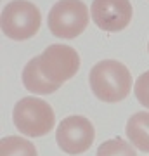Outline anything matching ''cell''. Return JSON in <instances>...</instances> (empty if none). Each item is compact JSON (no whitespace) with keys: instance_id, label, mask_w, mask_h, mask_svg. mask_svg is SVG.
<instances>
[{"instance_id":"obj_10","label":"cell","mask_w":149,"mask_h":156,"mask_svg":"<svg viewBox=\"0 0 149 156\" xmlns=\"http://www.w3.org/2000/svg\"><path fill=\"white\" fill-rule=\"evenodd\" d=\"M0 156H38V153L30 140L9 135L0 140Z\"/></svg>"},{"instance_id":"obj_4","label":"cell","mask_w":149,"mask_h":156,"mask_svg":"<svg viewBox=\"0 0 149 156\" xmlns=\"http://www.w3.org/2000/svg\"><path fill=\"white\" fill-rule=\"evenodd\" d=\"M47 23L57 38H76L88 24V9L82 0H59L49 11Z\"/></svg>"},{"instance_id":"obj_2","label":"cell","mask_w":149,"mask_h":156,"mask_svg":"<svg viewBox=\"0 0 149 156\" xmlns=\"http://www.w3.org/2000/svg\"><path fill=\"white\" fill-rule=\"evenodd\" d=\"M16 128L28 137L47 135L55 125L54 109L38 97H23L12 109Z\"/></svg>"},{"instance_id":"obj_5","label":"cell","mask_w":149,"mask_h":156,"mask_svg":"<svg viewBox=\"0 0 149 156\" xmlns=\"http://www.w3.org/2000/svg\"><path fill=\"white\" fill-rule=\"evenodd\" d=\"M38 66L50 83L62 85L80 69V56L69 45L54 44L38 56Z\"/></svg>"},{"instance_id":"obj_11","label":"cell","mask_w":149,"mask_h":156,"mask_svg":"<svg viewBox=\"0 0 149 156\" xmlns=\"http://www.w3.org/2000/svg\"><path fill=\"white\" fill-rule=\"evenodd\" d=\"M97 156H137V151L125 139L116 137V139H109L102 142L97 147Z\"/></svg>"},{"instance_id":"obj_3","label":"cell","mask_w":149,"mask_h":156,"mask_svg":"<svg viewBox=\"0 0 149 156\" xmlns=\"http://www.w3.org/2000/svg\"><path fill=\"white\" fill-rule=\"evenodd\" d=\"M42 14L38 7L28 0H12L2 9V31L11 40H28L40 30Z\"/></svg>"},{"instance_id":"obj_6","label":"cell","mask_w":149,"mask_h":156,"mask_svg":"<svg viewBox=\"0 0 149 156\" xmlns=\"http://www.w3.org/2000/svg\"><path fill=\"white\" fill-rule=\"evenodd\" d=\"M95 139L94 125L85 116H68L64 118L55 130L57 146L68 154H82L90 149Z\"/></svg>"},{"instance_id":"obj_9","label":"cell","mask_w":149,"mask_h":156,"mask_svg":"<svg viewBox=\"0 0 149 156\" xmlns=\"http://www.w3.org/2000/svg\"><path fill=\"white\" fill-rule=\"evenodd\" d=\"M127 137L130 139L133 147L139 151L149 153V113L139 111L130 116L125 127Z\"/></svg>"},{"instance_id":"obj_8","label":"cell","mask_w":149,"mask_h":156,"mask_svg":"<svg viewBox=\"0 0 149 156\" xmlns=\"http://www.w3.org/2000/svg\"><path fill=\"white\" fill-rule=\"evenodd\" d=\"M23 85L24 89L33 92V94H52L55 90L59 89L61 85H55V83H50L49 80L42 75L40 71V66H38V56L30 59L28 64L24 66L23 69Z\"/></svg>"},{"instance_id":"obj_1","label":"cell","mask_w":149,"mask_h":156,"mask_svg":"<svg viewBox=\"0 0 149 156\" xmlns=\"http://www.w3.org/2000/svg\"><path fill=\"white\" fill-rule=\"evenodd\" d=\"M88 82L94 95L104 102H120L132 90V75L128 68L115 59H106L94 64Z\"/></svg>"},{"instance_id":"obj_13","label":"cell","mask_w":149,"mask_h":156,"mask_svg":"<svg viewBox=\"0 0 149 156\" xmlns=\"http://www.w3.org/2000/svg\"><path fill=\"white\" fill-rule=\"evenodd\" d=\"M147 50H149V44H147Z\"/></svg>"},{"instance_id":"obj_12","label":"cell","mask_w":149,"mask_h":156,"mask_svg":"<svg viewBox=\"0 0 149 156\" xmlns=\"http://www.w3.org/2000/svg\"><path fill=\"white\" fill-rule=\"evenodd\" d=\"M133 92H135V97L139 102L142 106L149 108V71L142 73L137 78V82L133 85Z\"/></svg>"},{"instance_id":"obj_7","label":"cell","mask_w":149,"mask_h":156,"mask_svg":"<svg viewBox=\"0 0 149 156\" xmlns=\"http://www.w3.org/2000/svg\"><path fill=\"white\" fill-rule=\"evenodd\" d=\"M90 16L97 28L116 33L130 24L133 9L130 0H94L90 5Z\"/></svg>"}]
</instances>
